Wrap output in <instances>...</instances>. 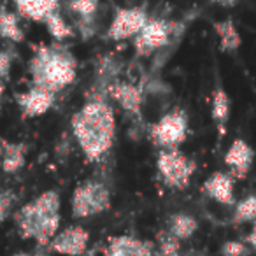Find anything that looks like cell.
Masks as SVG:
<instances>
[{
    "label": "cell",
    "instance_id": "4dcf8cb0",
    "mask_svg": "<svg viewBox=\"0 0 256 256\" xmlns=\"http://www.w3.org/2000/svg\"><path fill=\"white\" fill-rule=\"evenodd\" d=\"M2 95H4V86L0 82V107H2Z\"/></svg>",
    "mask_w": 256,
    "mask_h": 256
},
{
    "label": "cell",
    "instance_id": "4316f807",
    "mask_svg": "<svg viewBox=\"0 0 256 256\" xmlns=\"http://www.w3.org/2000/svg\"><path fill=\"white\" fill-rule=\"evenodd\" d=\"M12 65V54L9 51H0V79H8Z\"/></svg>",
    "mask_w": 256,
    "mask_h": 256
},
{
    "label": "cell",
    "instance_id": "5b68a950",
    "mask_svg": "<svg viewBox=\"0 0 256 256\" xmlns=\"http://www.w3.org/2000/svg\"><path fill=\"white\" fill-rule=\"evenodd\" d=\"M156 167L168 188L184 190L195 172V162L179 150H164L158 154Z\"/></svg>",
    "mask_w": 256,
    "mask_h": 256
},
{
    "label": "cell",
    "instance_id": "9c48e42d",
    "mask_svg": "<svg viewBox=\"0 0 256 256\" xmlns=\"http://www.w3.org/2000/svg\"><path fill=\"white\" fill-rule=\"evenodd\" d=\"M90 234L81 224H70L64 228L53 237V240L48 244V248L53 252L64 256H81L82 252L88 251Z\"/></svg>",
    "mask_w": 256,
    "mask_h": 256
},
{
    "label": "cell",
    "instance_id": "ffe728a7",
    "mask_svg": "<svg viewBox=\"0 0 256 256\" xmlns=\"http://www.w3.org/2000/svg\"><path fill=\"white\" fill-rule=\"evenodd\" d=\"M212 120L216 121L220 132H224V124L230 118V96L223 88H218L212 95Z\"/></svg>",
    "mask_w": 256,
    "mask_h": 256
},
{
    "label": "cell",
    "instance_id": "f546056e",
    "mask_svg": "<svg viewBox=\"0 0 256 256\" xmlns=\"http://www.w3.org/2000/svg\"><path fill=\"white\" fill-rule=\"evenodd\" d=\"M81 256H96V248H93V249H88L86 252H82Z\"/></svg>",
    "mask_w": 256,
    "mask_h": 256
},
{
    "label": "cell",
    "instance_id": "8fae6325",
    "mask_svg": "<svg viewBox=\"0 0 256 256\" xmlns=\"http://www.w3.org/2000/svg\"><path fill=\"white\" fill-rule=\"evenodd\" d=\"M54 102V93L46 88L32 86L25 93L18 95V106L22 109L23 116L26 118H37L46 114L51 109Z\"/></svg>",
    "mask_w": 256,
    "mask_h": 256
},
{
    "label": "cell",
    "instance_id": "7c38bea8",
    "mask_svg": "<svg viewBox=\"0 0 256 256\" xmlns=\"http://www.w3.org/2000/svg\"><path fill=\"white\" fill-rule=\"evenodd\" d=\"M252 160H254V151L249 146L246 140L242 139H235L234 142L230 144L228 151L224 153V164L232 168L237 178L244 179L248 176L249 168L252 165Z\"/></svg>",
    "mask_w": 256,
    "mask_h": 256
},
{
    "label": "cell",
    "instance_id": "cb8c5ba5",
    "mask_svg": "<svg viewBox=\"0 0 256 256\" xmlns=\"http://www.w3.org/2000/svg\"><path fill=\"white\" fill-rule=\"evenodd\" d=\"M98 4H100L98 0H70L68 9L72 12H76L79 18L90 22L96 14V11H98Z\"/></svg>",
    "mask_w": 256,
    "mask_h": 256
},
{
    "label": "cell",
    "instance_id": "277c9868",
    "mask_svg": "<svg viewBox=\"0 0 256 256\" xmlns=\"http://www.w3.org/2000/svg\"><path fill=\"white\" fill-rule=\"evenodd\" d=\"M110 207V192L106 182L86 179L76 186L72 193V216L92 218L106 212Z\"/></svg>",
    "mask_w": 256,
    "mask_h": 256
},
{
    "label": "cell",
    "instance_id": "6da1fadb",
    "mask_svg": "<svg viewBox=\"0 0 256 256\" xmlns=\"http://www.w3.org/2000/svg\"><path fill=\"white\" fill-rule=\"evenodd\" d=\"M72 132L90 162H96L112 148L116 136L114 110L104 98L86 102L72 118Z\"/></svg>",
    "mask_w": 256,
    "mask_h": 256
},
{
    "label": "cell",
    "instance_id": "f1b7e54d",
    "mask_svg": "<svg viewBox=\"0 0 256 256\" xmlns=\"http://www.w3.org/2000/svg\"><path fill=\"white\" fill-rule=\"evenodd\" d=\"M248 242L252 246V248L256 249V223H254V226H252V230L249 232V235H248Z\"/></svg>",
    "mask_w": 256,
    "mask_h": 256
},
{
    "label": "cell",
    "instance_id": "4fadbf2b",
    "mask_svg": "<svg viewBox=\"0 0 256 256\" xmlns=\"http://www.w3.org/2000/svg\"><path fill=\"white\" fill-rule=\"evenodd\" d=\"M206 193L216 202L223 206H234L235 195H234V179L230 174L224 172H214L206 182H204Z\"/></svg>",
    "mask_w": 256,
    "mask_h": 256
},
{
    "label": "cell",
    "instance_id": "30bf717a",
    "mask_svg": "<svg viewBox=\"0 0 256 256\" xmlns=\"http://www.w3.org/2000/svg\"><path fill=\"white\" fill-rule=\"evenodd\" d=\"M104 256H156L153 244L132 235H118L109 238Z\"/></svg>",
    "mask_w": 256,
    "mask_h": 256
},
{
    "label": "cell",
    "instance_id": "2e32d148",
    "mask_svg": "<svg viewBox=\"0 0 256 256\" xmlns=\"http://www.w3.org/2000/svg\"><path fill=\"white\" fill-rule=\"evenodd\" d=\"M28 146L23 142H2V170L6 174H14L25 167V156Z\"/></svg>",
    "mask_w": 256,
    "mask_h": 256
},
{
    "label": "cell",
    "instance_id": "d6986e66",
    "mask_svg": "<svg viewBox=\"0 0 256 256\" xmlns=\"http://www.w3.org/2000/svg\"><path fill=\"white\" fill-rule=\"evenodd\" d=\"M0 37L16 44L25 39V34H23L22 26H20L18 16L14 12L8 11L6 8H2V6H0Z\"/></svg>",
    "mask_w": 256,
    "mask_h": 256
},
{
    "label": "cell",
    "instance_id": "ba28073f",
    "mask_svg": "<svg viewBox=\"0 0 256 256\" xmlns=\"http://www.w3.org/2000/svg\"><path fill=\"white\" fill-rule=\"evenodd\" d=\"M172 37V25L165 20H150L144 28L136 36V51L140 56H150L151 53L167 46Z\"/></svg>",
    "mask_w": 256,
    "mask_h": 256
},
{
    "label": "cell",
    "instance_id": "ac0fdd59",
    "mask_svg": "<svg viewBox=\"0 0 256 256\" xmlns=\"http://www.w3.org/2000/svg\"><path fill=\"white\" fill-rule=\"evenodd\" d=\"M214 30H216L218 37H220V44L221 50L232 53V51L238 50L242 44L240 34H238L237 26L232 20H223V22H216L214 23Z\"/></svg>",
    "mask_w": 256,
    "mask_h": 256
},
{
    "label": "cell",
    "instance_id": "52a82bcc",
    "mask_svg": "<svg viewBox=\"0 0 256 256\" xmlns=\"http://www.w3.org/2000/svg\"><path fill=\"white\" fill-rule=\"evenodd\" d=\"M148 22H150V16L142 8L118 9L109 28H107V37L112 40H124L136 37Z\"/></svg>",
    "mask_w": 256,
    "mask_h": 256
},
{
    "label": "cell",
    "instance_id": "3957f363",
    "mask_svg": "<svg viewBox=\"0 0 256 256\" xmlns=\"http://www.w3.org/2000/svg\"><path fill=\"white\" fill-rule=\"evenodd\" d=\"M76 58L62 46H42L30 62L34 86L56 93L76 81Z\"/></svg>",
    "mask_w": 256,
    "mask_h": 256
},
{
    "label": "cell",
    "instance_id": "d4e9b609",
    "mask_svg": "<svg viewBox=\"0 0 256 256\" xmlns=\"http://www.w3.org/2000/svg\"><path fill=\"white\" fill-rule=\"evenodd\" d=\"M16 200H18V196L12 190H0V226L12 212Z\"/></svg>",
    "mask_w": 256,
    "mask_h": 256
},
{
    "label": "cell",
    "instance_id": "484cf974",
    "mask_svg": "<svg viewBox=\"0 0 256 256\" xmlns=\"http://www.w3.org/2000/svg\"><path fill=\"white\" fill-rule=\"evenodd\" d=\"M221 254L223 256H248V248L244 242L228 240L221 246Z\"/></svg>",
    "mask_w": 256,
    "mask_h": 256
},
{
    "label": "cell",
    "instance_id": "7a4b0ae2",
    "mask_svg": "<svg viewBox=\"0 0 256 256\" xmlns=\"http://www.w3.org/2000/svg\"><path fill=\"white\" fill-rule=\"evenodd\" d=\"M62 200L54 190L37 195L14 212V221L23 238H34L37 244L48 246L58 234L62 223Z\"/></svg>",
    "mask_w": 256,
    "mask_h": 256
},
{
    "label": "cell",
    "instance_id": "83f0119b",
    "mask_svg": "<svg viewBox=\"0 0 256 256\" xmlns=\"http://www.w3.org/2000/svg\"><path fill=\"white\" fill-rule=\"evenodd\" d=\"M210 2L216 6H221V8H234V6H237L240 0H210Z\"/></svg>",
    "mask_w": 256,
    "mask_h": 256
},
{
    "label": "cell",
    "instance_id": "603a6c76",
    "mask_svg": "<svg viewBox=\"0 0 256 256\" xmlns=\"http://www.w3.org/2000/svg\"><path fill=\"white\" fill-rule=\"evenodd\" d=\"M235 223H251L256 221V195H249L237 204L234 212Z\"/></svg>",
    "mask_w": 256,
    "mask_h": 256
},
{
    "label": "cell",
    "instance_id": "7402d4cb",
    "mask_svg": "<svg viewBox=\"0 0 256 256\" xmlns=\"http://www.w3.org/2000/svg\"><path fill=\"white\" fill-rule=\"evenodd\" d=\"M44 23H46L48 32H50V36L53 37V39L65 40V39H68V37L72 36V26L65 22L64 16H62L58 11L48 16V18L44 20Z\"/></svg>",
    "mask_w": 256,
    "mask_h": 256
},
{
    "label": "cell",
    "instance_id": "5bb4252c",
    "mask_svg": "<svg viewBox=\"0 0 256 256\" xmlns=\"http://www.w3.org/2000/svg\"><path fill=\"white\" fill-rule=\"evenodd\" d=\"M110 96L123 107L126 112L139 116L142 107V92L130 82H114L110 86Z\"/></svg>",
    "mask_w": 256,
    "mask_h": 256
},
{
    "label": "cell",
    "instance_id": "1f68e13d",
    "mask_svg": "<svg viewBox=\"0 0 256 256\" xmlns=\"http://www.w3.org/2000/svg\"><path fill=\"white\" fill-rule=\"evenodd\" d=\"M16 256H42V254H30V252H18Z\"/></svg>",
    "mask_w": 256,
    "mask_h": 256
},
{
    "label": "cell",
    "instance_id": "9a60e30c",
    "mask_svg": "<svg viewBox=\"0 0 256 256\" xmlns=\"http://www.w3.org/2000/svg\"><path fill=\"white\" fill-rule=\"evenodd\" d=\"M12 2H14L20 16L42 23L48 16L56 12L58 8H60L58 0H12Z\"/></svg>",
    "mask_w": 256,
    "mask_h": 256
},
{
    "label": "cell",
    "instance_id": "e0dca14e",
    "mask_svg": "<svg viewBox=\"0 0 256 256\" xmlns=\"http://www.w3.org/2000/svg\"><path fill=\"white\" fill-rule=\"evenodd\" d=\"M167 230L170 232L174 237H178L179 240H186L192 238L195 235V232L198 230V223L193 216L186 212H176L168 218Z\"/></svg>",
    "mask_w": 256,
    "mask_h": 256
},
{
    "label": "cell",
    "instance_id": "44dd1931",
    "mask_svg": "<svg viewBox=\"0 0 256 256\" xmlns=\"http://www.w3.org/2000/svg\"><path fill=\"white\" fill-rule=\"evenodd\" d=\"M156 256H182L181 240L168 230L160 232L156 235Z\"/></svg>",
    "mask_w": 256,
    "mask_h": 256
},
{
    "label": "cell",
    "instance_id": "8992f818",
    "mask_svg": "<svg viewBox=\"0 0 256 256\" xmlns=\"http://www.w3.org/2000/svg\"><path fill=\"white\" fill-rule=\"evenodd\" d=\"M188 137V116L182 109H172L151 126V139L164 150H178Z\"/></svg>",
    "mask_w": 256,
    "mask_h": 256
}]
</instances>
